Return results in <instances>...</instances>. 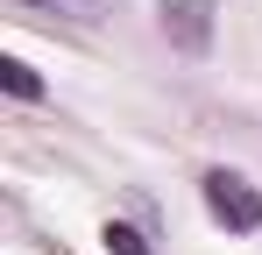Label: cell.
<instances>
[{"label": "cell", "mask_w": 262, "mask_h": 255, "mask_svg": "<svg viewBox=\"0 0 262 255\" xmlns=\"http://www.w3.org/2000/svg\"><path fill=\"white\" fill-rule=\"evenodd\" d=\"M29 7H43V14H64V22H99L114 0H29Z\"/></svg>", "instance_id": "277c9868"}, {"label": "cell", "mask_w": 262, "mask_h": 255, "mask_svg": "<svg viewBox=\"0 0 262 255\" xmlns=\"http://www.w3.org/2000/svg\"><path fill=\"white\" fill-rule=\"evenodd\" d=\"M206 213H213L227 234H255L262 227V192L241 170H206Z\"/></svg>", "instance_id": "6da1fadb"}, {"label": "cell", "mask_w": 262, "mask_h": 255, "mask_svg": "<svg viewBox=\"0 0 262 255\" xmlns=\"http://www.w3.org/2000/svg\"><path fill=\"white\" fill-rule=\"evenodd\" d=\"M0 85H7L14 99H43V78H36L21 57H0Z\"/></svg>", "instance_id": "3957f363"}, {"label": "cell", "mask_w": 262, "mask_h": 255, "mask_svg": "<svg viewBox=\"0 0 262 255\" xmlns=\"http://www.w3.org/2000/svg\"><path fill=\"white\" fill-rule=\"evenodd\" d=\"M106 248H114V255H149V234L128 227V220H106Z\"/></svg>", "instance_id": "5b68a950"}, {"label": "cell", "mask_w": 262, "mask_h": 255, "mask_svg": "<svg viewBox=\"0 0 262 255\" xmlns=\"http://www.w3.org/2000/svg\"><path fill=\"white\" fill-rule=\"evenodd\" d=\"M156 29H163L170 50L206 57V50H213V0H163V7H156Z\"/></svg>", "instance_id": "7a4b0ae2"}]
</instances>
